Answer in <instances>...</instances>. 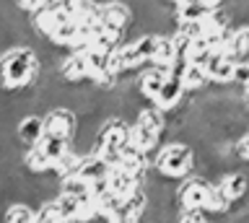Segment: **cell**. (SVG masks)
I'll use <instances>...</instances> for the list:
<instances>
[{
	"label": "cell",
	"mask_w": 249,
	"mask_h": 223,
	"mask_svg": "<svg viewBox=\"0 0 249 223\" xmlns=\"http://www.w3.org/2000/svg\"><path fill=\"white\" fill-rule=\"evenodd\" d=\"M39 81V55L31 47H11L0 55V86L5 91H31Z\"/></svg>",
	"instance_id": "cell-1"
},
{
	"label": "cell",
	"mask_w": 249,
	"mask_h": 223,
	"mask_svg": "<svg viewBox=\"0 0 249 223\" xmlns=\"http://www.w3.org/2000/svg\"><path fill=\"white\" fill-rule=\"evenodd\" d=\"M195 164H197V153L192 145L184 140H171L156 151L153 172L161 179H187L190 174H195Z\"/></svg>",
	"instance_id": "cell-2"
},
{
	"label": "cell",
	"mask_w": 249,
	"mask_h": 223,
	"mask_svg": "<svg viewBox=\"0 0 249 223\" xmlns=\"http://www.w3.org/2000/svg\"><path fill=\"white\" fill-rule=\"evenodd\" d=\"M130 143V125L122 117H107L96 130L93 137V156H99L101 161H107L109 166L120 164V153Z\"/></svg>",
	"instance_id": "cell-3"
},
{
	"label": "cell",
	"mask_w": 249,
	"mask_h": 223,
	"mask_svg": "<svg viewBox=\"0 0 249 223\" xmlns=\"http://www.w3.org/2000/svg\"><path fill=\"white\" fill-rule=\"evenodd\" d=\"M163 127H166V114H161L153 104L143 106L138 112L135 122L130 125V140L145 156H151L153 151H159V145L163 140Z\"/></svg>",
	"instance_id": "cell-4"
},
{
	"label": "cell",
	"mask_w": 249,
	"mask_h": 223,
	"mask_svg": "<svg viewBox=\"0 0 249 223\" xmlns=\"http://www.w3.org/2000/svg\"><path fill=\"white\" fill-rule=\"evenodd\" d=\"M210 187L213 182L205 179L200 174H190L187 179H182L174 187V205L177 210H187V207H208V197H210Z\"/></svg>",
	"instance_id": "cell-5"
},
{
	"label": "cell",
	"mask_w": 249,
	"mask_h": 223,
	"mask_svg": "<svg viewBox=\"0 0 249 223\" xmlns=\"http://www.w3.org/2000/svg\"><path fill=\"white\" fill-rule=\"evenodd\" d=\"M132 8L130 5H122V3H107L101 5V13H99V26L104 29L107 34H112L114 39L122 42V36L127 34V29L132 26Z\"/></svg>",
	"instance_id": "cell-6"
},
{
	"label": "cell",
	"mask_w": 249,
	"mask_h": 223,
	"mask_svg": "<svg viewBox=\"0 0 249 223\" xmlns=\"http://www.w3.org/2000/svg\"><path fill=\"white\" fill-rule=\"evenodd\" d=\"M44 135L50 137H62V140H70L75 135V127H78V117L68 106H54L44 114Z\"/></svg>",
	"instance_id": "cell-7"
},
{
	"label": "cell",
	"mask_w": 249,
	"mask_h": 223,
	"mask_svg": "<svg viewBox=\"0 0 249 223\" xmlns=\"http://www.w3.org/2000/svg\"><path fill=\"white\" fill-rule=\"evenodd\" d=\"M169 78V70H163V68H156V65H148L145 70L138 73L135 78V94L143 99V102H156V96H159L161 86L166 83Z\"/></svg>",
	"instance_id": "cell-8"
},
{
	"label": "cell",
	"mask_w": 249,
	"mask_h": 223,
	"mask_svg": "<svg viewBox=\"0 0 249 223\" xmlns=\"http://www.w3.org/2000/svg\"><path fill=\"white\" fill-rule=\"evenodd\" d=\"M233 65H236V60H231L226 52H213L202 68H205V75H208V81L213 83V86L226 88L233 78Z\"/></svg>",
	"instance_id": "cell-9"
},
{
	"label": "cell",
	"mask_w": 249,
	"mask_h": 223,
	"mask_svg": "<svg viewBox=\"0 0 249 223\" xmlns=\"http://www.w3.org/2000/svg\"><path fill=\"white\" fill-rule=\"evenodd\" d=\"M107 187H109V192H112L114 197L127 200V197L135 195V192L143 189V182L135 179V176H132L130 172H124V169L112 166V169H109V174H107Z\"/></svg>",
	"instance_id": "cell-10"
},
{
	"label": "cell",
	"mask_w": 249,
	"mask_h": 223,
	"mask_svg": "<svg viewBox=\"0 0 249 223\" xmlns=\"http://www.w3.org/2000/svg\"><path fill=\"white\" fill-rule=\"evenodd\" d=\"M221 3H205V0H184L174 3V18L179 24H202L208 13H213Z\"/></svg>",
	"instance_id": "cell-11"
},
{
	"label": "cell",
	"mask_w": 249,
	"mask_h": 223,
	"mask_svg": "<svg viewBox=\"0 0 249 223\" xmlns=\"http://www.w3.org/2000/svg\"><path fill=\"white\" fill-rule=\"evenodd\" d=\"M218 187L223 189V195L231 200V203H241L249 195V176L244 172H229L221 174V179L215 182Z\"/></svg>",
	"instance_id": "cell-12"
},
{
	"label": "cell",
	"mask_w": 249,
	"mask_h": 223,
	"mask_svg": "<svg viewBox=\"0 0 249 223\" xmlns=\"http://www.w3.org/2000/svg\"><path fill=\"white\" fill-rule=\"evenodd\" d=\"M16 135H18L21 143H26L29 148L42 143L44 137V120L39 114H23L18 120V127H16Z\"/></svg>",
	"instance_id": "cell-13"
},
{
	"label": "cell",
	"mask_w": 249,
	"mask_h": 223,
	"mask_svg": "<svg viewBox=\"0 0 249 223\" xmlns=\"http://www.w3.org/2000/svg\"><path fill=\"white\" fill-rule=\"evenodd\" d=\"M109 169H112V166H109L107 161H101L99 156L89 153V156H83L81 161H78L75 176H78V179H83L86 184H96V182H101V179H107Z\"/></svg>",
	"instance_id": "cell-14"
},
{
	"label": "cell",
	"mask_w": 249,
	"mask_h": 223,
	"mask_svg": "<svg viewBox=\"0 0 249 223\" xmlns=\"http://www.w3.org/2000/svg\"><path fill=\"white\" fill-rule=\"evenodd\" d=\"M39 153L47 158V164H50L52 169L60 164L62 158L70 153V140H62V137H50V135H44L42 137V143L36 145Z\"/></svg>",
	"instance_id": "cell-15"
},
{
	"label": "cell",
	"mask_w": 249,
	"mask_h": 223,
	"mask_svg": "<svg viewBox=\"0 0 249 223\" xmlns=\"http://www.w3.org/2000/svg\"><path fill=\"white\" fill-rule=\"evenodd\" d=\"M182 83H184V91H187V94H200L202 88L210 86V81H208V75H205V68H202V65H195V63L187 65V70H184V75H182Z\"/></svg>",
	"instance_id": "cell-16"
},
{
	"label": "cell",
	"mask_w": 249,
	"mask_h": 223,
	"mask_svg": "<svg viewBox=\"0 0 249 223\" xmlns=\"http://www.w3.org/2000/svg\"><path fill=\"white\" fill-rule=\"evenodd\" d=\"M132 47H135V55L140 63H153L156 50H159V34H138L135 39H130Z\"/></svg>",
	"instance_id": "cell-17"
},
{
	"label": "cell",
	"mask_w": 249,
	"mask_h": 223,
	"mask_svg": "<svg viewBox=\"0 0 249 223\" xmlns=\"http://www.w3.org/2000/svg\"><path fill=\"white\" fill-rule=\"evenodd\" d=\"M57 205V213H60V221L62 223H78V215H81V200L78 197H70V195H57L54 200Z\"/></svg>",
	"instance_id": "cell-18"
},
{
	"label": "cell",
	"mask_w": 249,
	"mask_h": 223,
	"mask_svg": "<svg viewBox=\"0 0 249 223\" xmlns=\"http://www.w3.org/2000/svg\"><path fill=\"white\" fill-rule=\"evenodd\" d=\"M34 218H36V210L29 203H13L3 213V223H34Z\"/></svg>",
	"instance_id": "cell-19"
},
{
	"label": "cell",
	"mask_w": 249,
	"mask_h": 223,
	"mask_svg": "<svg viewBox=\"0 0 249 223\" xmlns=\"http://www.w3.org/2000/svg\"><path fill=\"white\" fill-rule=\"evenodd\" d=\"M174 223H208V213L202 207H187V210H177Z\"/></svg>",
	"instance_id": "cell-20"
},
{
	"label": "cell",
	"mask_w": 249,
	"mask_h": 223,
	"mask_svg": "<svg viewBox=\"0 0 249 223\" xmlns=\"http://www.w3.org/2000/svg\"><path fill=\"white\" fill-rule=\"evenodd\" d=\"M233 156L239 161H244V164H249V133H244L236 143H233Z\"/></svg>",
	"instance_id": "cell-21"
},
{
	"label": "cell",
	"mask_w": 249,
	"mask_h": 223,
	"mask_svg": "<svg viewBox=\"0 0 249 223\" xmlns=\"http://www.w3.org/2000/svg\"><path fill=\"white\" fill-rule=\"evenodd\" d=\"M231 83H236V86H241V88L247 86V83H249V63H236V65H233Z\"/></svg>",
	"instance_id": "cell-22"
},
{
	"label": "cell",
	"mask_w": 249,
	"mask_h": 223,
	"mask_svg": "<svg viewBox=\"0 0 249 223\" xmlns=\"http://www.w3.org/2000/svg\"><path fill=\"white\" fill-rule=\"evenodd\" d=\"M241 94H244V96H249V83H247L244 88H241Z\"/></svg>",
	"instance_id": "cell-23"
},
{
	"label": "cell",
	"mask_w": 249,
	"mask_h": 223,
	"mask_svg": "<svg viewBox=\"0 0 249 223\" xmlns=\"http://www.w3.org/2000/svg\"><path fill=\"white\" fill-rule=\"evenodd\" d=\"M208 223H210V221H208Z\"/></svg>",
	"instance_id": "cell-24"
}]
</instances>
